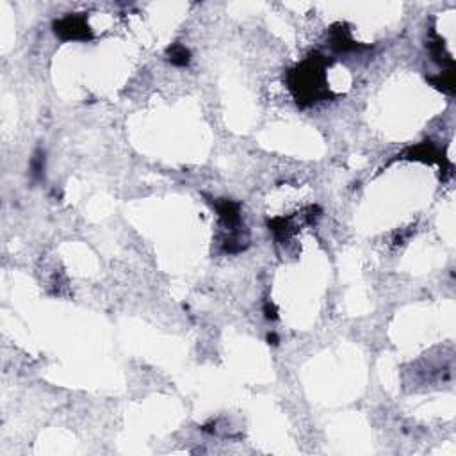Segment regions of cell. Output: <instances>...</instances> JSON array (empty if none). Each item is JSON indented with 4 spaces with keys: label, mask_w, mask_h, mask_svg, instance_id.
<instances>
[{
    "label": "cell",
    "mask_w": 456,
    "mask_h": 456,
    "mask_svg": "<svg viewBox=\"0 0 456 456\" xmlns=\"http://www.w3.org/2000/svg\"><path fill=\"white\" fill-rule=\"evenodd\" d=\"M171 63L173 64H180V66L187 64L189 63V52L184 47H173L171 48Z\"/></svg>",
    "instance_id": "6da1fadb"
}]
</instances>
